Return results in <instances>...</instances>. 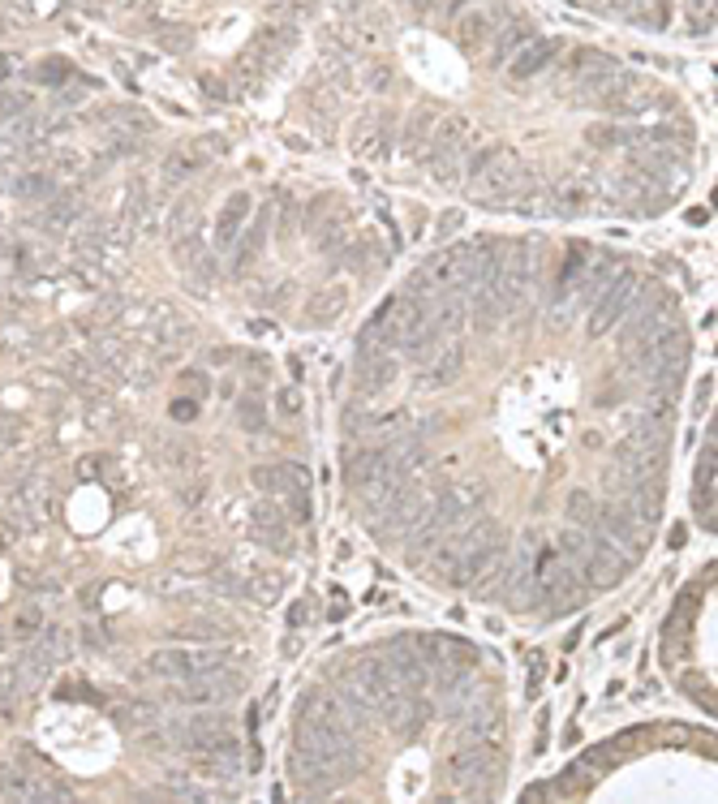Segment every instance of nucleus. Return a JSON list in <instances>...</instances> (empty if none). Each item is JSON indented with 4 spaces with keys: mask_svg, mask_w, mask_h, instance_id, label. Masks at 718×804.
<instances>
[{
    "mask_svg": "<svg viewBox=\"0 0 718 804\" xmlns=\"http://www.w3.org/2000/svg\"><path fill=\"white\" fill-rule=\"evenodd\" d=\"M529 40H534V26H529V22H525V18L507 22V26L495 31V52H490V60H495V65H504V60L512 57L516 48H525Z\"/></svg>",
    "mask_w": 718,
    "mask_h": 804,
    "instance_id": "nucleus-28",
    "label": "nucleus"
},
{
    "mask_svg": "<svg viewBox=\"0 0 718 804\" xmlns=\"http://www.w3.org/2000/svg\"><path fill=\"white\" fill-rule=\"evenodd\" d=\"M237 426H241V431H250V434H258V431H263V405L246 396V400L237 405Z\"/></svg>",
    "mask_w": 718,
    "mask_h": 804,
    "instance_id": "nucleus-38",
    "label": "nucleus"
},
{
    "mask_svg": "<svg viewBox=\"0 0 718 804\" xmlns=\"http://www.w3.org/2000/svg\"><path fill=\"white\" fill-rule=\"evenodd\" d=\"M461 228H465V211H444V219L435 224V241H452Z\"/></svg>",
    "mask_w": 718,
    "mask_h": 804,
    "instance_id": "nucleus-43",
    "label": "nucleus"
},
{
    "mask_svg": "<svg viewBox=\"0 0 718 804\" xmlns=\"http://www.w3.org/2000/svg\"><path fill=\"white\" fill-rule=\"evenodd\" d=\"M168 745L185 748L194 757H215V762H229L241 770V740L237 731L220 714H194V719H181L168 723Z\"/></svg>",
    "mask_w": 718,
    "mask_h": 804,
    "instance_id": "nucleus-1",
    "label": "nucleus"
},
{
    "mask_svg": "<svg viewBox=\"0 0 718 804\" xmlns=\"http://www.w3.org/2000/svg\"><path fill=\"white\" fill-rule=\"evenodd\" d=\"M185 374L194 379V383H190V388H194V400H202V396H207V374L202 371H185Z\"/></svg>",
    "mask_w": 718,
    "mask_h": 804,
    "instance_id": "nucleus-58",
    "label": "nucleus"
},
{
    "mask_svg": "<svg viewBox=\"0 0 718 804\" xmlns=\"http://www.w3.org/2000/svg\"><path fill=\"white\" fill-rule=\"evenodd\" d=\"M379 473H383V448H357L349 456V465H345V482H349V491H353V487L374 482Z\"/></svg>",
    "mask_w": 718,
    "mask_h": 804,
    "instance_id": "nucleus-26",
    "label": "nucleus"
},
{
    "mask_svg": "<svg viewBox=\"0 0 718 804\" xmlns=\"http://www.w3.org/2000/svg\"><path fill=\"white\" fill-rule=\"evenodd\" d=\"M430 508H435V491H426L422 482H413V478H408L405 487L388 499V508L379 512V516H383L379 533H383V538H408V533H413L430 516Z\"/></svg>",
    "mask_w": 718,
    "mask_h": 804,
    "instance_id": "nucleus-3",
    "label": "nucleus"
},
{
    "mask_svg": "<svg viewBox=\"0 0 718 804\" xmlns=\"http://www.w3.org/2000/svg\"><path fill=\"white\" fill-rule=\"evenodd\" d=\"M211 667H224V649H159V654H151V671L173 684H185Z\"/></svg>",
    "mask_w": 718,
    "mask_h": 804,
    "instance_id": "nucleus-8",
    "label": "nucleus"
},
{
    "mask_svg": "<svg viewBox=\"0 0 718 804\" xmlns=\"http://www.w3.org/2000/svg\"><path fill=\"white\" fill-rule=\"evenodd\" d=\"M254 538H258L263 547L280 550V555H292V525L275 504H258V508H254Z\"/></svg>",
    "mask_w": 718,
    "mask_h": 804,
    "instance_id": "nucleus-18",
    "label": "nucleus"
},
{
    "mask_svg": "<svg viewBox=\"0 0 718 804\" xmlns=\"http://www.w3.org/2000/svg\"><path fill=\"white\" fill-rule=\"evenodd\" d=\"M267 219H272V207H263L258 216H254V224H250V233L241 237V241H233V267L241 272V267H250L254 258H258V250H263V241H267Z\"/></svg>",
    "mask_w": 718,
    "mask_h": 804,
    "instance_id": "nucleus-25",
    "label": "nucleus"
},
{
    "mask_svg": "<svg viewBox=\"0 0 718 804\" xmlns=\"http://www.w3.org/2000/svg\"><path fill=\"white\" fill-rule=\"evenodd\" d=\"M78 478H91V482L103 478V456H82V460H78Z\"/></svg>",
    "mask_w": 718,
    "mask_h": 804,
    "instance_id": "nucleus-49",
    "label": "nucleus"
},
{
    "mask_svg": "<svg viewBox=\"0 0 718 804\" xmlns=\"http://www.w3.org/2000/svg\"><path fill=\"white\" fill-rule=\"evenodd\" d=\"M159 35H164V48H168V52H185V48H190V31H185V26H159Z\"/></svg>",
    "mask_w": 718,
    "mask_h": 804,
    "instance_id": "nucleus-45",
    "label": "nucleus"
},
{
    "mask_svg": "<svg viewBox=\"0 0 718 804\" xmlns=\"http://www.w3.org/2000/svg\"><path fill=\"white\" fill-rule=\"evenodd\" d=\"M241 688H246L241 671L211 667V671H202V675H194V680H185V688H176L173 697L176 701H190V706H224V701L241 697Z\"/></svg>",
    "mask_w": 718,
    "mask_h": 804,
    "instance_id": "nucleus-7",
    "label": "nucleus"
},
{
    "mask_svg": "<svg viewBox=\"0 0 718 804\" xmlns=\"http://www.w3.org/2000/svg\"><path fill=\"white\" fill-rule=\"evenodd\" d=\"M202 491H207V487L198 482V487H190V491H181V499H185V504H198V499H202Z\"/></svg>",
    "mask_w": 718,
    "mask_h": 804,
    "instance_id": "nucleus-61",
    "label": "nucleus"
},
{
    "mask_svg": "<svg viewBox=\"0 0 718 804\" xmlns=\"http://www.w3.org/2000/svg\"><path fill=\"white\" fill-rule=\"evenodd\" d=\"M461 366H465V349H461V344H444V349L426 362V383L430 388H447V383L461 379Z\"/></svg>",
    "mask_w": 718,
    "mask_h": 804,
    "instance_id": "nucleus-23",
    "label": "nucleus"
},
{
    "mask_svg": "<svg viewBox=\"0 0 718 804\" xmlns=\"http://www.w3.org/2000/svg\"><path fill=\"white\" fill-rule=\"evenodd\" d=\"M568 521L581 525V530H598V499L589 491H572L568 495Z\"/></svg>",
    "mask_w": 718,
    "mask_h": 804,
    "instance_id": "nucleus-30",
    "label": "nucleus"
},
{
    "mask_svg": "<svg viewBox=\"0 0 718 804\" xmlns=\"http://www.w3.org/2000/svg\"><path fill=\"white\" fill-rule=\"evenodd\" d=\"M507 246L499 237H473L469 241V258H465V275H461V289H478V284H490L499 267H504Z\"/></svg>",
    "mask_w": 718,
    "mask_h": 804,
    "instance_id": "nucleus-13",
    "label": "nucleus"
},
{
    "mask_svg": "<svg viewBox=\"0 0 718 804\" xmlns=\"http://www.w3.org/2000/svg\"><path fill=\"white\" fill-rule=\"evenodd\" d=\"M504 297L495 293V284H478V289H469V318H473V327L482 335H490L499 323H504Z\"/></svg>",
    "mask_w": 718,
    "mask_h": 804,
    "instance_id": "nucleus-19",
    "label": "nucleus"
},
{
    "mask_svg": "<svg viewBox=\"0 0 718 804\" xmlns=\"http://www.w3.org/2000/svg\"><path fill=\"white\" fill-rule=\"evenodd\" d=\"M35 78H40V82H57V86H60V82L74 78V69H69V60H60V57L52 60V57H48L40 69H35Z\"/></svg>",
    "mask_w": 718,
    "mask_h": 804,
    "instance_id": "nucleus-41",
    "label": "nucleus"
},
{
    "mask_svg": "<svg viewBox=\"0 0 718 804\" xmlns=\"http://www.w3.org/2000/svg\"><path fill=\"white\" fill-rule=\"evenodd\" d=\"M499 151H504V147H495V142H486V147H473V151L465 156V173H469V181L478 177V173H482V168H486V164H490L495 156H499Z\"/></svg>",
    "mask_w": 718,
    "mask_h": 804,
    "instance_id": "nucleus-40",
    "label": "nucleus"
},
{
    "mask_svg": "<svg viewBox=\"0 0 718 804\" xmlns=\"http://www.w3.org/2000/svg\"><path fill=\"white\" fill-rule=\"evenodd\" d=\"M598 530L615 542V547L628 555V559H637V555H645V547H650V533H654V525H645V521H637L633 512H624L620 504H606V508H598Z\"/></svg>",
    "mask_w": 718,
    "mask_h": 804,
    "instance_id": "nucleus-9",
    "label": "nucleus"
},
{
    "mask_svg": "<svg viewBox=\"0 0 718 804\" xmlns=\"http://www.w3.org/2000/svg\"><path fill=\"white\" fill-rule=\"evenodd\" d=\"M602 4H606L611 13H624V18H633V13H637V0H602Z\"/></svg>",
    "mask_w": 718,
    "mask_h": 804,
    "instance_id": "nucleus-55",
    "label": "nucleus"
},
{
    "mask_svg": "<svg viewBox=\"0 0 718 804\" xmlns=\"http://www.w3.org/2000/svg\"><path fill=\"white\" fill-rule=\"evenodd\" d=\"M13 637H18V641H35V637H40L43 632V611L35 607V603H31V607H22L18 615H13Z\"/></svg>",
    "mask_w": 718,
    "mask_h": 804,
    "instance_id": "nucleus-32",
    "label": "nucleus"
},
{
    "mask_svg": "<svg viewBox=\"0 0 718 804\" xmlns=\"http://www.w3.org/2000/svg\"><path fill=\"white\" fill-rule=\"evenodd\" d=\"M26 800H74V791L65 783H31V791H26Z\"/></svg>",
    "mask_w": 718,
    "mask_h": 804,
    "instance_id": "nucleus-42",
    "label": "nucleus"
},
{
    "mask_svg": "<svg viewBox=\"0 0 718 804\" xmlns=\"http://www.w3.org/2000/svg\"><path fill=\"white\" fill-rule=\"evenodd\" d=\"M340 306H345V289H336V293H323V297H314L310 301V323H328V318H336L340 314Z\"/></svg>",
    "mask_w": 718,
    "mask_h": 804,
    "instance_id": "nucleus-36",
    "label": "nucleus"
},
{
    "mask_svg": "<svg viewBox=\"0 0 718 804\" xmlns=\"http://www.w3.org/2000/svg\"><path fill=\"white\" fill-rule=\"evenodd\" d=\"M275 409H284V413H297V409H301V396L292 392V388H284V392L275 396Z\"/></svg>",
    "mask_w": 718,
    "mask_h": 804,
    "instance_id": "nucleus-54",
    "label": "nucleus"
},
{
    "mask_svg": "<svg viewBox=\"0 0 718 804\" xmlns=\"http://www.w3.org/2000/svg\"><path fill=\"white\" fill-rule=\"evenodd\" d=\"M156 332H159V344L176 349V344L190 335V323H185V318H176V314H164V318L156 323Z\"/></svg>",
    "mask_w": 718,
    "mask_h": 804,
    "instance_id": "nucleus-34",
    "label": "nucleus"
},
{
    "mask_svg": "<svg viewBox=\"0 0 718 804\" xmlns=\"http://www.w3.org/2000/svg\"><path fill=\"white\" fill-rule=\"evenodd\" d=\"M671 306H676L671 293H654L650 301H641V306H628L633 318H628V327H624V335H620V353L637 349L641 340H650L659 327H667V323H671Z\"/></svg>",
    "mask_w": 718,
    "mask_h": 804,
    "instance_id": "nucleus-10",
    "label": "nucleus"
},
{
    "mask_svg": "<svg viewBox=\"0 0 718 804\" xmlns=\"http://www.w3.org/2000/svg\"><path fill=\"white\" fill-rule=\"evenodd\" d=\"M521 185H525V168L516 164L512 151H499V156L473 177V190L486 198H512V194H521Z\"/></svg>",
    "mask_w": 718,
    "mask_h": 804,
    "instance_id": "nucleus-14",
    "label": "nucleus"
},
{
    "mask_svg": "<svg viewBox=\"0 0 718 804\" xmlns=\"http://www.w3.org/2000/svg\"><path fill=\"white\" fill-rule=\"evenodd\" d=\"M336 4H340V9H357L362 0H336Z\"/></svg>",
    "mask_w": 718,
    "mask_h": 804,
    "instance_id": "nucleus-62",
    "label": "nucleus"
},
{
    "mask_svg": "<svg viewBox=\"0 0 718 804\" xmlns=\"http://www.w3.org/2000/svg\"><path fill=\"white\" fill-rule=\"evenodd\" d=\"M379 658H383V667H388L391 684L400 688V692H426L430 671L422 667V658L413 654L408 637H400V641H388V654H379Z\"/></svg>",
    "mask_w": 718,
    "mask_h": 804,
    "instance_id": "nucleus-12",
    "label": "nucleus"
},
{
    "mask_svg": "<svg viewBox=\"0 0 718 804\" xmlns=\"http://www.w3.org/2000/svg\"><path fill=\"white\" fill-rule=\"evenodd\" d=\"M516 211H525V216H534V211H546V194H543V190H538V194H525Z\"/></svg>",
    "mask_w": 718,
    "mask_h": 804,
    "instance_id": "nucleus-53",
    "label": "nucleus"
},
{
    "mask_svg": "<svg viewBox=\"0 0 718 804\" xmlns=\"http://www.w3.org/2000/svg\"><path fill=\"white\" fill-rule=\"evenodd\" d=\"M176 637H181V641H202V646H220L229 632H224L220 624H202V620H194V624L176 628Z\"/></svg>",
    "mask_w": 718,
    "mask_h": 804,
    "instance_id": "nucleus-33",
    "label": "nucleus"
},
{
    "mask_svg": "<svg viewBox=\"0 0 718 804\" xmlns=\"http://www.w3.org/2000/svg\"><path fill=\"white\" fill-rule=\"evenodd\" d=\"M585 576V585H598V589H611L624 581V572L633 568V559L624 555L611 538L602 530H589V550H585V559L577 564Z\"/></svg>",
    "mask_w": 718,
    "mask_h": 804,
    "instance_id": "nucleus-6",
    "label": "nucleus"
},
{
    "mask_svg": "<svg viewBox=\"0 0 718 804\" xmlns=\"http://www.w3.org/2000/svg\"><path fill=\"white\" fill-rule=\"evenodd\" d=\"M207 362L224 366V362H233V349H211V353H207Z\"/></svg>",
    "mask_w": 718,
    "mask_h": 804,
    "instance_id": "nucleus-60",
    "label": "nucleus"
},
{
    "mask_svg": "<svg viewBox=\"0 0 718 804\" xmlns=\"http://www.w3.org/2000/svg\"><path fill=\"white\" fill-rule=\"evenodd\" d=\"M117 719H121L125 727H147V723H156V706L130 701V706H121V710H117Z\"/></svg>",
    "mask_w": 718,
    "mask_h": 804,
    "instance_id": "nucleus-39",
    "label": "nucleus"
},
{
    "mask_svg": "<svg viewBox=\"0 0 718 804\" xmlns=\"http://www.w3.org/2000/svg\"><path fill=\"white\" fill-rule=\"evenodd\" d=\"M306 615H310V607H306V603H292V607H289V624L301 628V624H306Z\"/></svg>",
    "mask_w": 718,
    "mask_h": 804,
    "instance_id": "nucleus-56",
    "label": "nucleus"
},
{
    "mask_svg": "<svg viewBox=\"0 0 718 804\" xmlns=\"http://www.w3.org/2000/svg\"><path fill=\"white\" fill-rule=\"evenodd\" d=\"M710 396H714V379H705L697 388V413H705V405H710Z\"/></svg>",
    "mask_w": 718,
    "mask_h": 804,
    "instance_id": "nucleus-57",
    "label": "nucleus"
},
{
    "mask_svg": "<svg viewBox=\"0 0 718 804\" xmlns=\"http://www.w3.org/2000/svg\"><path fill=\"white\" fill-rule=\"evenodd\" d=\"M289 779L306 791H328V787H340V774L331 770L323 757H314L306 748H292L289 753Z\"/></svg>",
    "mask_w": 718,
    "mask_h": 804,
    "instance_id": "nucleus-16",
    "label": "nucleus"
},
{
    "mask_svg": "<svg viewBox=\"0 0 718 804\" xmlns=\"http://www.w3.org/2000/svg\"><path fill=\"white\" fill-rule=\"evenodd\" d=\"M250 478L258 491L280 495L301 525L310 521V473L301 469V465H258Z\"/></svg>",
    "mask_w": 718,
    "mask_h": 804,
    "instance_id": "nucleus-4",
    "label": "nucleus"
},
{
    "mask_svg": "<svg viewBox=\"0 0 718 804\" xmlns=\"http://www.w3.org/2000/svg\"><path fill=\"white\" fill-rule=\"evenodd\" d=\"M18 439H22V426L13 422V417H4V413H0V448H13Z\"/></svg>",
    "mask_w": 718,
    "mask_h": 804,
    "instance_id": "nucleus-47",
    "label": "nucleus"
},
{
    "mask_svg": "<svg viewBox=\"0 0 718 804\" xmlns=\"http://www.w3.org/2000/svg\"><path fill=\"white\" fill-rule=\"evenodd\" d=\"M499 719H504V710L495 706L490 697H482L478 706L465 710V731L473 736V740H490V736L499 731Z\"/></svg>",
    "mask_w": 718,
    "mask_h": 804,
    "instance_id": "nucleus-27",
    "label": "nucleus"
},
{
    "mask_svg": "<svg viewBox=\"0 0 718 804\" xmlns=\"http://www.w3.org/2000/svg\"><path fill=\"white\" fill-rule=\"evenodd\" d=\"M13 684H18V671H9V667H0V706L13 697Z\"/></svg>",
    "mask_w": 718,
    "mask_h": 804,
    "instance_id": "nucleus-52",
    "label": "nucleus"
},
{
    "mask_svg": "<svg viewBox=\"0 0 718 804\" xmlns=\"http://www.w3.org/2000/svg\"><path fill=\"white\" fill-rule=\"evenodd\" d=\"M507 18V0H490V4H469V13L456 22V43L465 52H482L486 40H495V31Z\"/></svg>",
    "mask_w": 718,
    "mask_h": 804,
    "instance_id": "nucleus-11",
    "label": "nucleus"
},
{
    "mask_svg": "<svg viewBox=\"0 0 718 804\" xmlns=\"http://www.w3.org/2000/svg\"><path fill=\"white\" fill-rule=\"evenodd\" d=\"M465 318H469V301L461 293H447L444 301L430 306V323H435V332L439 335H456L461 327H465Z\"/></svg>",
    "mask_w": 718,
    "mask_h": 804,
    "instance_id": "nucleus-24",
    "label": "nucleus"
},
{
    "mask_svg": "<svg viewBox=\"0 0 718 804\" xmlns=\"http://www.w3.org/2000/svg\"><path fill=\"white\" fill-rule=\"evenodd\" d=\"M637 280L641 275L633 267H615V275L602 284V293L589 301V335H606L628 314L633 297H637Z\"/></svg>",
    "mask_w": 718,
    "mask_h": 804,
    "instance_id": "nucleus-5",
    "label": "nucleus"
},
{
    "mask_svg": "<svg viewBox=\"0 0 718 804\" xmlns=\"http://www.w3.org/2000/svg\"><path fill=\"white\" fill-rule=\"evenodd\" d=\"M538 688H543V658L534 663V671H529V692L538 697Z\"/></svg>",
    "mask_w": 718,
    "mask_h": 804,
    "instance_id": "nucleus-59",
    "label": "nucleus"
},
{
    "mask_svg": "<svg viewBox=\"0 0 718 804\" xmlns=\"http://www.w3.org/2000/svg\"><path fill=\"white\" fill-rule=\"evenodd\" d=\"M525 576H529V547H516V550H507V559H504V568L490 576V585L495 589H486L490 598H512V589L521 585Z\"/></svg>",
    "mask_w": 718,
    "mask_h": 804,
    "instance_id": "nucleus-22",
    "label": "nucleus"
},
{
    "mask_svg": "<svg viewBox=\"0 0 718 804\" xmlns=\"http://www.w3.org/2000/svg\"><path fill=\"white\" fill-rule=\"evenodd\" d=\"M447 770H452V783L461 787L465 796L486 800L495 774H499V757H495V748L486 745V740H478V745H469V748H456L452 762H447Z\"/></svg>",
    "mask_w": 718,
    "mask_h": 804,
    "instance_id": "nucleus-2",
    "label": "nucleus"
},
{
    "mask_svg": "<svg viewBox=\"0 0 718 804\" xmlns=\"http://www.w3.org/2000/svg\"><path fill=\"white\" fill-rule=\"evenodd\" d=\"M26 791H31V774L22 770V762L0 765V796L4 800H26Z\"/></svg>",
    "mask_w": 718,
    "mask_h": 804,
    "instance_id": "nucleus-31",
    "label": "nucleus"
},
{
    "mask_svg": "<svg viewBox=\"0 0 718 804\" xmlns=\"http://www.w3.org/2000/svg\"><path fill=\"white\" fill-rule=\"evenodd\" d=\"M13 190L22 198H48L52 194V181H48V173H26V177L13 181Z\"/></svg>",
    "mask_w": 718,
    "mask_h": 804,
    "instance_id": "nucleus-37",
    "label": "nucleus"
},
{
    "mask_svg": "<svg viewBox=\"0 0 718 804\" xmlns=\"http://www.w3.org/2000/svg\"><path fill=\"white\" fill-rule=\"evenodd\" d=\"M611 275H615V263H611V258H598L594 267H585L581 280H577V289H572V301H577V306H589Z\"/></svg>",
    "mask_w": 718,
    "mask_h": 804,
    "instance_id": "nucleus-29",
    "label": "nucleus"
},
{
    "mask_svg": "<svg viewBox=\"0 0 718 804\" xmlns=\"http://www.w3.org/2000/svg\"><path fill=\"white\" fill-rule=\"evenodd\" d=\"M246 216H250V194H241V190H237V194L224 202L220 219H215V250H220V255H229V250H233L237 228H241V219H246Z\"/></svg>",
    "mask_w": 718,
    "mask_h": 804,
    "instance_id": "nucleus-20",
    "label": "nucleus"
},
{
    "mask_svg": "<svg viewBox=\"0 0 718 804\" xmlns=\"http://www.w3.org/2000/svg\"><path fill=\"white\" fill-rule=\"evenodd\" d=\"M366 86H370V91H388V86H391V69H388V65H374V69L366 74Z\"/></svg>",
    "mask_w": 718,
    "mask_h": 804,
    "instance_id": "nucleus-48",
    "label": "nucleus"
},
{
    "mask_svg": "<svg viewBox=\"0 0 718 804\" xmlns=\"http://www.w3.org/2000/svg\"><path fill=\"white\" fill-rule=\"evenodd\" d=\"M26 103H31V99H22V95H0V121L22 117V112H26Z\"/></svg>",
    "mask_w": 718,
    "mask_h": 804,
    "instance_id": "nucleus-46",
    "label": "nucleus"
},
{
    "mask_svg": "<svg viewBox=\"0 0 718 804\" xmlns=\"http://www.w3.org/2000/svg\"><path fill=\"white\" fill-rule=\"evenodd\" d=\"M560 48H563L560 40H529L525 48H516V52L507 57V78L525 82V78H534V74H543L546 65L560 57Z\"/></svg>",
    "mask_w": 718,
    "mask_h": 804,
    "instance_id": "nucleus-17",
    "label": "nucleus"
},
{
    "mask_svg": "<svg viewBox=\"0 0 718 804\" xmlns=\"http://www.w3.org/2000/svg\"><path fill=\"white\" fill-rule=\"evenodd\" d=\"M628 138H633L628 125H594V130H589V142H594V147H606V151H611V147H624Z\"/></svg>",
    "mask_w": 718,
    "mask_h": 804,
    "instance_id": "nucleus-35",
    "label": "nucleus"
},
{
    "mask_svg": "<svg viewBox=\"0 0 718 804\" xmlns=\"http://www.w3.org/2000/svg\"><path fill=\"white\" fill-rule=\"evenodd\" d=\"M581 202H585L581 185H560V190H555V207H560V211H577Z\"/></svg>",
    "mask_w": 718,
    "mask_h": 804,
    "instance_id": "nucleus-44",
    "label": "nucleus"
},
{
    "mask_svg": "<svg viewBox=\"0 0 718 804\" xmlns=\"http://www.w3.org/2000/svg\"><path fill=\"white\" fill-rule=\"evenodd\" d=\"M357 374H362V379H357L362 396H379V392H388L391 379L400 374V362H396V353H379V357H370V362H362Z\"/></svg>",
    "mask_w": 718,
    "mask_h": 804,
    "instance_id": "nucleus-21",
    "label": "nucleus"
},
{
    "mask_svg": "<svg viewBox=\"0 0 718 804\" xmlns=\"http://www.w3.org/2000/svg\"><path fill=\"white\" fill-rule=\"evenodd\" d=\"M69 658V632L65 628H43L40 632V641L22 654V667L31 671L35 680H43L52 667H60Z\"/></svg>",
    "mask_w": 718,
    "mask_h": 804,
    "instance_id": "nucleus-15",
    "label": "nucleus"
},
{
    "mask_svg": "<svg viewBox=\"0 0 718 804\" xmlns=\"http://www.w3.org/2000/svg\"><path fill=\"white\" fill-rule=\"evenodd\" d=\"M461 4H473V0H452V4H447V9H452V13H456V9H461Z\"/></svg>",
    "mask_w": 718,
    "mask_h": 804,
    "instance_id": "nucleus-63",
    "label": "nucleus"
},
{
    "mask_svg": "<svg viewBox=\"0 0 718 804\" xmlns=\"http://www.w3.org/2000/svg\"><path fill=\"white\" fill-rule=\"evenodd\" d=\"M426 130H430V117H413V125H408V134H405V147H417Z\"/></svg>",
    "mask_w": 718,
    "mask_h": 804,
    "instance_id": "nucleus-50",
    "label": "nucleus"
},
{
    "mask_svg": "<svg viewBox=\"0 0 718 804\" xmlns=\"http://www.w3.org/2000/svg\"><path fill=\"white\" fill-rule=\"evenodd\" d=\"M173 417H176V422H190V417H198V400H185V396L173 400Z\"/></svg>",
    "mask_w": 718,
    "mask_h": 804,
    "instance_id": "nucleus-51",
    "label": "nucleus"
}]
</instances>
